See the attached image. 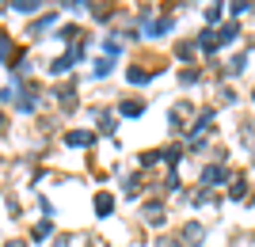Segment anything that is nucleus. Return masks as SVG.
<instances>
[{"label":"nucleus","mask_w":255,"mask_h":247,"mask_svg":"<svg viewBox=\"0 0 255 247\" xmlns=\"http://www.w3.org/2000/svg\"><path fill=\"white\" fill-rule=\"evenodd\" d=\"M69 145H92V133H84V129H80V133H69Z\"/></svg>","instance_id":"2"},{"label":"nucleus","mask_w":255,"mask_h":247,"mask_svg":"<svg viewBox=\"0 0 255 247\" xmlns=\"http://www.w3.org/2000/svg\"><path fill=\"white\" fill-rule=\"evenodd\" d=\"M8 247H23V244H8Z\"/></svg>","instance_id":"5"},{"label":"nucleus","mask_w":255,"mask_h":247,"mask_svg":"<svg viewBox=\"0 0 255 247\" xmlns=\"http://www.w3.org/2000/svg\"><path fill=\"white\" fill-rule=\"evenodd\" d=\"M96 209H99V217H107L111 209H115V202H111L107 194H99V198H96Z\"/></svg>","instance_id":"1"},{"label":"nucleus","mask_w":255,"mask_h":247,"mask_svg":"<svg viewBox=\"0 0 255 247\" xmlns=\"http://www.w3.org/2000/svg\"><path fill=\"white\" fill-rule=\"evenodd\" d=\"M42 0H15V11H34Z\"/></svg>","instance_id":"3"},{"label":"nucleus","mask_w":255,"mask_h":247,"mask_svg":"<svg viewBox=\"0 0 255 247\" xmlns=\"http://www.w3.org/2000/svg\"><path fill=\"white\" fill-rule=\"evenodd\" d=\"M11 54V38L8 34H0V57H8Z\"/></svg>","instance_id":"4"}]
</instances>
